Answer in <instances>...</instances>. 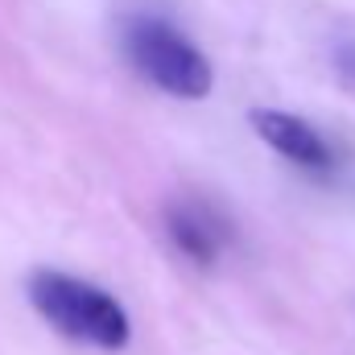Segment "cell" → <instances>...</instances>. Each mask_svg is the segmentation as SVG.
Segmentation results:
<instances>
[{
  "label": "cell",
  "mask_w": 355,
  "mask_h": 355,
  "mask_svg": "<svg viewBox=\"0 0 355 355\" xmlns=\"http://www.w3.org/2000/svg\"><path fill=\"white\" fill-rule=\"evenodd\" d=\"M33 310L67 339L75 343H87V347H99V352H120L128 347V314L124 306L91 285L83 277H71V272H58V268H33L29 272V285H25Z\"/></svg>",
  "instance_id": "obj_1"
},
{
  "label": "cell",
  "mask_w": 355,
  "mask_h": 355,
  "mask_svg": "<svg viewBox=\"0 0 355 355\" xmlns=\"http://www.w3.org/2000/svg\"><path fill=\"white\" fill-rule=\"evenodd\" d=\"M124 50L132 58V67L166 95L178 99H202L211 83H215V71L207 62V54L186 37L178 33L170 21H157V17H137L128 21L124 29Z\"/></svg>",
  "instance_id": "obj_2"
},
{
  "label": "cell",
  "mask_w": 355,
  "mask_h": 355,
  "mask_svg": "<svg viewBox=\"0 0 355 355\" xmlns=\"http://www.w3.org/2000/svg\"><path fill=\"white\" fill-rule=\"evenodd\" d=\"M166 227H170V240L178 244V252H186L198 265H211L227 240V232L215 223V215L198 202H174L166 215Z\"/></svg>",
  "instance_id": "obj_4"
},
{
  "label": "cell",
  "mask_w": 355,
  "mask_h": 355,
  "mask_svg": "<svg viewBox=\"0 0 355 355\" xmlns=\"http://www.w3.org/2000/svg\"><path fill=\"white\" fill-rule=\"evenodd\" d=\"M252 128L257 137L265 141L268 149H277L285 162L302 166V170H331L335 166V153L331 145L322 141V132L293 116V112H281V107H252Z\"/></svg>",
  "instance_id": "obj_3"
}]
</instances>
